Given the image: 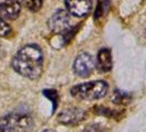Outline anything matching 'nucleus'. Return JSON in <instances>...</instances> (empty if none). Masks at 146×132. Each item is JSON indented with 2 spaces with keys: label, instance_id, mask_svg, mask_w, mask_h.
Listing matches in <instances>:
<instances>
[{
  "label": "nucleus",
  "instance_id": "obj_15",
  "mask_svg": "<svg viewBox=\"0 0 146 132\" xmlns=\"http://www.w3.org/2000/svg\"><path fill=\"white\" fill-rule=\"evenodd\" d=\"M11 33H12L11 27L0 17V37H9Z\"/></svg>",
  "mask_w": 146,
  "mask_h": 132
},
{
  "label": "nucleus",
  "instance_id": "obj_6",
  "mask_svg": "<svg viewBox=\"0 0 146 132\" xmlns=\"http://www.w3.org/2000/svg\"><path fill=\"white\" fill-rule=\"evenodd\" d=\"M86 117V111L81 108L72 107L60 111L57 116V120L62 125H76L80 123Z\"/></svg>",
  "mask_w": 146,
  "mask_h": 132
},
{
  "label": "nucleus",
  "instance_id": "obj_7",
  "mask_svg": "<svg viewBox=\"0 0 146 132\" xmlns=\"http://www.w3.org/2000/svg\"><path fill=\"white\" fill-rule=\"evenodd\" d=\"M65 3L67 11L78 18L88 15L92 9V0H65Z\"/></svg>",
  "mask_w": 146,
  "mask_h": 132
},
{
  "label": "nucleus",
  "instance_id": "obj_5",
  "mask_svg": "<svg viewBox=\"0 0 146 132\" xmlns=\"http://www.w3.org/2000/svg\"><path fill=\"white\" fill-rule=\"evenodd\" d=\"M95 69L94 57L86 52L77 55L74 63V72L79 77H88Z\"/></svg>",
  "mask_w": 146,
  "mask_h": 132
},
{
  "label": "nucleus",
  "instance_id": "obj_10",
  "mask_svg": "<svg viewBox=\"0 0 146 132\" xmlns=\"http://www.w3.org/2000/svg\"><path fill=\"white\" fill-rule=\"evenodd\" d=\"M94 112L97 113V115H99V116L111 118V119H117V120H120L121 118L124 116L123 111L110 109L108 107H103V106H96L95 108H94Z\"/></svg>",
  "mask_w": 146,
  "mask_h": 132
},
{
  "label": "nucleus",
  "instance_id": "obj_4",
  "mask_svg": "<svg viewBox=\"0 0 146 132\" xmlns=\"http://www.w3.org/2000/svg\"><path fill=\"white\" fill-rule=\"evenodd\" d=\"M48 27L54 33L63 34L70 30L72 27V20L68 11L65 10H58L52 15L48 20Z\"/></svg>",
  "mask_w": 146,
  "mask_h": 132
},
{
  "label": "nucleus",
  "instance_id": "obj_2",
  "mask_svg": "<svg viewBox=\"0 0 146 132\" xmlns=\"http://www.w3.org/2000/svg\"><path fill=\"white\" fill-rule=\"evenodd\" d=\"M109 86L107 81H95L89 83H82L76 85L72 88L70 94L74 98L79 100H97L101 99L108 93Z\"/></svg>",
  "mask_w": 146,
  "mask_h": 132
},
{
  "label": "nucleus",
  "instance_id": "obj_14",
  "mask_svg": "<svg viewBox=\"0 0 146 132\" xmlns=\"http://www.w3.org/2000/svg\"><path fill=\"white\" fill-rule=\"evenodd\" d=\"M22 3L28 8L30 11L36 12L42 7L43 0H22Z\"/></svg>",
  "mask_w": 146,
  "mask_h": 132
},
{
  "label": "nucleus",
  "instance_id": "obj_11",
  "mask_svg": "<svg viewBox=\"0 0 146 132\" xmlns=\"http://www.w3.org/2000/svg\"><path fill=\"white\" fill-rule=\"evenodd\" d=\"M111 100L115 105H127L132 100V96L126 91L115 90L111 97Z\"/></svg>",
  "mask_w": 146,
  "mask_h": 132
},
{
  "label": "nucleus",
  "instance_id": "obj_8",
  "mask_svg": "<svg viewBox=\"0 0 146 132\" xmlns=\"http://www.w3.org/2000/svg\"><path fill=\"white\" fill-rule=\"evenodd\" d=\"M21 11L18 0H0V15L7 20L17 19Z\"/></svg>",
  "mask_w": 146,
  "mask_h": 132
},
{
  "label": "nucleus",
  "instance_id": "obj_1",
  "mask_svg": "<svg viewBox=\"0 0 146 132\" xmlns=\"http://www.w3.org/2000/svg\"><path fill=\"white\" fill-rule=\"evenodd\" d=\"M44 55L40 46L30 44L22 47L12 59V67L17 73L29 79H36L43 72Z\"/></svg>",
  "mask_w": 146,
  "mask_h": 132
},
{
  "label": "nucleus",
  "instance_id": "obj_17",
  "mask_svg": "<svg viewBox=\"0 0 146 132\" xmlns=\"http://www.w3.org/2000/svg\"><path fill=\"white\" fill-rule=\"evenodd\" d=\"M43 132H55L54 130H51V129H47V130H44Z\"/></svg>",
  "mask_w": 146,
  "mask_h": 132
},
{
  "label": "nucleus",
  "instance_id": "obj_13",
  "mask_svg": "<svg viewBox=\"0 0 146 132\" xmlns=\"http://www.w3.org/2000/svg\"><path fill=\"white\" fill-rule=\"evenodd\" d=\"M43 94L44 96H46L53 103V111H52V113H54V111L57 108V103H58L59 100L58 93L56 90H54V89H45V90H43Z\"/></svg>",
  "mask_w": 146,
  "mask_h": 132
},
{
  "label": "nucleus",
  "instance_id": "obj_12",
  "mask_svg": "<svg viewBox=\"0 0 146 132\" xmlns=\"http://www.w3.org/2000/svg\"><path fill=\"white\" fill-rule=\"evenodd\" d=\"M110 0H98V6L95 11V20L98 21L101 17L106 15L109 11Z\"/></svg>",
  "mask_w": 146,
  "mask_h": 132
},
{
  "label": "nucleus",
  "instance_id": "obj_16",
  "mask_svg": "<svg viewBox=\"0 0 146 132\" xmlns=\"http://www.w3.org/2000/svg\"><path fill=\"white\" fill-rule=\"evenodd\" d=\"M82 132H104V127L99 123H90L84 129Z\"/></svg>",
  "mask_w": 146,
  "mask_h": 132
},
{
  "label": "nucleus",
  "instance_id": "obj_9",
  "mask_svg": "<svg viewBox=\"0 0 146 132\" xmlns=\"http://www.w3.org/2000/svg\"><path fill=\"white\" fill-rule=\"evenodd\" d=\"M112 65L113 63H112L111 51L106 47L101 49L97 55V68L102 73H107L112 69Z\"/></svg>",
  "mask_w": 146,
  "mask_h": 132
},
{
  "label": "nucleus",
  "instance_id": "obj_3",
  "mask_svg": "<svg viewBox=\"0 0 146 132\" xmlns=\"http://www.w3.org/2000/svg\"><path fill=\"white\" fill-rule=\"evenodd\" d=\"M32 118L25 113H10L0 120V132H31Z\"/></svg>",
  "mask_w": 146,
  "mask_h": 132
}]
</instances>
